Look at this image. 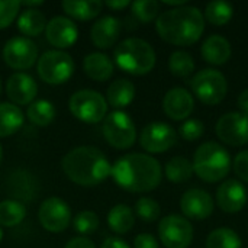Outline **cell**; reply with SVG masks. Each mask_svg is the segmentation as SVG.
Masks as SVG:
<instances>
[{
    "mask_svg": "<svg viewBox=\"0 0 248 248\" xmlns=\"http://www.w3.org/2000/svg\"><path fill=\"white\" fill-rule=\"evenodd\" d=\"M110 176L124 190L147 193L158 187L163 179V170L154 157L141 153H131L115 161Z\"/></svg>",
    "mask_w": 248,
    "mask_h": 248,
    "instance_id": "cell-1",
    "label": "cell"
},
{
    "mask_svg": "<svg viewBox=\"0 0 248 248\" xmlns=\"http://www.w3.org/2000/svg\"><path fill=\"white\" fill-rule=\"evenodd\" d=\"M155 29L166 42L177 46H189L203 35L205 17L198 7L185 4L160 13Z\"/></svg>",
    "mask_w": 248,
    "mask_h": 248,
    "instance_id": "cell-2",
    "label": "cell"
},
{
    "mask_svg": "<svg viewBox=\"0 0 248 248\" xmlns=\"http://www.w3.org/2000/svg\"><path fill=\"white\" fill-rule=\"evenodd\" d=\"M61 167L68 180L83 187L100 185L112 171L106 155L92 145H81L68 151L62 157Z\"/></svg>",
    "mask_w": 248,
    "mask_h": 248,
    "instance_id": "cell-3",
    "label": "cell"
},
{
    "mask_svg": "<svg viewBox=\"0 0 248 248\" xmlns=\"http://www.w3.org/2000/svg\"><path fill=\"white\" fill-rule=\"evenodd\" d=\"M116 65L132 76H145L155 65L154 48L141 38H126L121 41L113 52Z\"/></svg>",
    "mask_w": 248,
    "mask_h": 248,
    "instance_id": "cell-4",
    "label": "cell"
},
{
    "mask_svg": "<svg viewBox=\"0 0 248 248\" xmlns=\"http://www.w3.org/2000/svg\"><path fill=\"white\" fill-rule=\"evenodd\" d=\"M193 173L206 183H215L227 177L231 170V157L218 142H203L193 155Z\"/></svg>",
    "mask_w": 248,
    "mask_h": 248,
    "instance_id": "cell-5",
    "label": "cell"
},
{
    "mask_svg": "<svg viewBox=\"0 0 248 248\" xmlns=\"http://www.w3.org/2000/svg\"><path fill=\"white\" fill-rule=\"evenodd\" d=\"M73 116L86 124H99L108 115V102L103 94L92 89L77 90L68 100Z\"/></svg>",
    "mask_w": 248,
    "mask_h": 248,
    "instance_id": "cell-6",
    "label": "cell"
},
{
    "mask_svg": "<svg viewBox=\"0 0 248 248\" xmlns=\"http://www.w3.org/2000/svg\"><path fill=\"white\" fill-rule=\"evenodd\" d=\"M74 61L70 54L60 49H49L44 52L36 62L38 76L46 84H64L74 73Z\"/></svg>",
    "mask_w": 248,
    "mask_h": 248,
    "instance_id": "cell-7",
    "label": "cell"
},
{
    "mask_svg": "<svg viewBox=\"0 0 248 248\" xmlns=\"http://www.w3.org/2000/svg\"><path fill=\"white\" fill-rule=\"evenodd\" d=\"M195 96L208 106L219 105L228 92V83L225 76L214 68H205L196 73L189 81Z\"/></svg>",
    "mask_w": 248,
    "mask_h": 248,
    "instance_id": "cell-8",
    "label": "cell"
},
{
    "mask_svg": "<svg viewBox=\"0 0 248 248\" xmlns=\"http://www.w3.org/2000/svg\"><path fill=\"white\" fill-rule=\"evenodd\" d=\"M102 132L108 144L118 150H128L137 141V128L131 116L122 110H113L103 119Z\"/></svg>",
    "mask_w": 248,
    "mask_h": 248,
    "instance_id": "cell-9",
    "label": "cell"
},
{
    "mask_svg": "<svg viewBox=\"0 0 248 248\" xmlns=\"http://www.w3.org/2000/svg\"><path fill=\"white\" fill-rule=\"evenodd\" d=\"M158 237L166 248H187L193 241V227L185 217L169 215L158 224Z\"/></svg>",
    "mask_w": 248,
    "mask_h": 248,
    "instance_id": "cell-10",
    "label": "cell"
},
{
    "mask_svg": "<svg viewBox=\"0 0 248 248\" xmlns=\"http://www.w3.org/2000/svg\"><path fill=\"white\" fill-rule=\"evenodd\" d=\"M38 58L36 44L26 36H13L3 46V60L13 70H28Z\"/></svg>",
    "mask_w": 248,
    "mask_h": 248,
    "instance_id": "cell-11",
    "label": "cell"
},
{
    "mask_svg": "<svg viewBox=\"0 0 248 248\" xmlns=\"http://www.w3.org/2000/svg\"><path fill=\"white\" fill-rule=\"evenodd\" d=\"M38 219L44 230L52 234H60L70 227L71 209L62 199L51 196L41 203L38 211Z\"/></svg>",
    "mask_w": 248,
    "mask_h": 248,
    "instance_id": "cell-12",
    "label": "cell"
},
{
    "mask_svg": "<svg viewBox=\"0 0 248 248\" xmlns=\"http://www.w3.org/2000/svg\"><path fill=\"white\" fill-rule=\"evenodd\" d=\"M177 142V134L173 126L164 122H151L140 134L141 147L150 154H161Z\"/></svg>",
    "mask_w": 248,
    "mask_h": 248,
    "instance_id": "cell-13",
    "label": "cell"
},
{
    "mask_svg": "<svg viewBox=\"0 0 248 248\" xmlns=\"http://www.w3.org/2000/svg\"><path fill=\"white\" fill-rule=\"evenodd\" d=\"M218 138L231 147H241L248 144V115L241 112H230L217 122Z\"/></svg>",
    "mask_w": 248,
    "mask_h": 248,
    "instance_id": "cell-14",
    "label": "cell"
},
{
    "mask_svg": "<svg viewBox=\"0 0 248 248\" xmlns=\"http://www.w3.org/2000/svg\"><path fill=\"white\" fill-rule=\"evenodd\" d=\"M45 38L52 46L62 51L76 44L78 38V28L73 19L65 16H55L46 23Z\"/></svg>",
    "mask_w": 248,
    "mask_h": 248,
    "instance_id": "cell-15",
    "label": "cell"
},
{
    "mask_svg": "<svg viewBox=\"0 0 248 248\" xmlns=\"http://www.w3.org/2000/svg\"><path fill=\"white\" fill-rule=\"evenodd\" d=\"M180 209L186 219L203 221L214 212V199L202 189H190L183 193L180 199Z\"/></svg>",
    "mask_w": 248,
    "mask_h": 248,
    "instance_id": "cell-16",
    "label": "cell"
},
{
    "mask_svg": "<svg viewBox=\"0 0 248 248\" xmlns=\"http://www.w3.org/2000/svg\"><path fill=\"white\" fill-rule=\"evenodd\" d=\"M6 94L16 106H29L32 102H35V97L38 94V84L32 76L23 71H17L7 78Z\"/></svg>",
    "mask_w": 248,
    "mask_h": 248,
    "instance_id": "cell-17",
    "label": "cell"
},
{
    "mask_svg": "<svg viewBox=\"0 0 248 248\" xmlns=\"http://www.w3.org/2000/svg\"><path fill=\"white\" fill-rule=\"evenodd\" d=\"M164 113L173 121H183L189 118L195 109V100L190 92L183 87L170 89L163 99Z\"/></svg>",
    "mask_w": 248,
    "mask_h": 248,
    "instance_id": "cell-18",
    "label": "cell"
},
{
    "mask_svg": "<svg viewBox=\"0 0 248 248\" xmlns=\"http://www.w3.org/2000/svg\"><path fill=\"white\" fill-rule=\"evenodd\" d=\"M247 190L241 182L230 179L217 190V203L227 214L240 212L247 203Z\"/></svg>",
    "mask_w": 248,
    "mask_h": 248,
    "instance_id": "cell-19",
    "label": "cell"
},
{
    "mask_svg": "<svg viewBox=\"0 0 248 248\" xmlns=\"http://www.w3.org/2000/svg\"><path fill=\"white\" fill-rule=\"evenodd\" d=\"M119 35L121 20L115 16H103L97 19L90 28V39L100 49H108L113 46Z\"/></svg>",
    "mask_w": 248,
    "mask_h": 248,
    "instance_id": "cell-20",
    "label": "cell"
},
{
    "mask_svg": "<svg viewBox=\"0 0 248 248\" xmlns=\"http://www.w3.org/2000/svg\"><path fill=\"white\" fill-rule=\"evenodd\" d=\"M231 44L227 38L221 35L208 36L201 48L203 60L214 65H222L231 58Z\"/></svg>",
    "mask_w": 248,
    "mask_h": 248,
    "instance_id": "cell-21",
    "label": "cell"
},
{
    "mask_svg": "<svg viewBox=\"0 0 248 248\" xmlns=\"http://www.w3.org/2000/svg\"><path fill=\"white\" fill-rule=\"evenodd\" d=\"M83 68L87 77L94 81H106L113 76L115 64L103 52H90L83 60Z\"/></svg>",
    "mask_w": 248,
    "mask_h": 248,
    "instance_id": "cell-22",
    "label": "cell"
},
{
    "mask_svg": "<svg viewBox=\"0 0 248 248\" xmlns=\"http://www.w3.org/2000/svg\"><path fill=\"white\" fill-rule=\"evenodd\" d=\"M135 97V86L126 78H118L112 81L106 90V102L112 108L124 109L132 103Z\"/></svg>",
    "mask_w": 248,
    "mask_h": 248,
    "instance_id": "cell-23",
    "label": "cell"
},
{
    "mask_svg": "<svg viewBox=\"0 0 248 248\" xmlns=\"http://www.w3.org/2000/svg\"><path fill=\"white\" fill-rule=\"evenodd\" d=\"M23 121L25 116L19 106L9 102L0 103V138L16 134L22 128Z\"/></svg>",
    "mask_w": 248,
    "mask_h": 248,
    "instance_id": "cell-24",
    "label": "cell"
},
{
    "mask_svg": "<svg viewBox=\"0 0 248 248\" xmlns=\"http://www.w3.org/2000/svg\"><path fill=\"white\" fill-rule=\"evenodd\" d=\"M46 23L45 15L38 9H25L17 16V29L26 38L38 36L45 32Z\"/></svg>",
    "mask_w": 248,
    "mask_h": 248,
    "instance_id": "cell-25",
    "label": "cell"
},
{
    "mask_svg": "<svg viewBox=\"0 0 248 248\" xmlns=\"http://www.w3.org/2000/svg\"><path fill=\"white\" fill-rule=\"evenodd\" d=\"M134 224H135V217L128 205L124 203L115 205L108 214V225L118 235L128 234L134 228Z\"/></svg>",
    "mask_w": 248,
    "mask_h": 248,
    "instance_id": "cell-26",
    "label": "cell"
},
{
    "mask_svg": "<svg viewBox=\"0 0 248 248\" xmlns=\"http://www.w3.org/2000/svg\"><path fill=\"white\" fill-rule=\"evenodd\" d=\"M62 10L73 19L77 20H90L96 17L103 7V3L99 0H84V1H74L65 0L62 1Z\"/></svg>",
    "mask_w": 248,
    "mask_h": 248,
    "instance_id": "cell-27",
    "label": "cell"
},
{
    "mask_svg": "<svg viewBox=\"0 0 248 248\" xmlns=\"http://www.w3.org/2000/svg\"><path fill=\"white\" fill-rule=\"evenodd\" d=\"M55 115H57V110H55L54 103L46 99H39V100L32 102L26 110V116L31 121V124L39 128L48 126L55 119Z\"/></svg>",
    "mask_w": 248,
    "mask_h": 248,
    "instance_id": "cell-28",
    "label": "cell"
},
{
    "mask_svg": "<svg viewBox=\"0 0 248 248\" xmlns=\"http://www.w3.org/2000/svg\"><path fill=\"white\" fill-rule=\"evenodd\" d=\"M166 177L173 183H185L193 174L192 161L186 157H173L164 167Z\"/></svg>",
    "mask_w": 248,
    "mask_h": 248,
    "instance_id": "cell-29",
    "label": "cell"
},
{
    "mask_svg": "<svg viewBox=\"0 0 248 248\" xmlns=\"http://www.w3.org/2000/svg\"><path fill=\"white\" fill-rule=\"evenodd\" d=\"M26 217V209L19 201L7 199L0 202V225L1 227H16Z\"/></svg>",
    "mask_w": 248,
    "mask_h": 248,
    "instance_id": "cell-30",
    "label": "cell"
},
{
    "mask_svg": "<svg viewBox=\"0 0 248 248\" xmlns=\"http://www.w3.org/2000/svg\"><path fill=\"white\" fill-rule=\"evenodd\" d=\"M206 248H241V238L234 230L222 227L209 234Z\"/></svg>",
    "mask_w": 248,
    "mask_h": 248,
    "instance_id": "cell-31",
    "label": "cell"
},
{
    "mask_svg": "<svg viewBox=\"0 0 248 248\" xmlns=\"http://www.w3.org/2000/svg\"><path fill=\"white\" fill-rule=\"evenodd\" d=\"M234 15V7L228 1H211L205 9V17L215 26L227 25Z\"/></svg>",
    "mask_w": 248,
    "mask_h": 248,
    "instance_id": "cell-32",
    "label": "cell"
},
{
    "mask_svg": "<svg viewBox=\"0 0 248 248\" xmlns=\"http://www.w3.org/2000/svg\"><path fill=\"white\" fill-rule=\"evenodd\" d=\"M169 70L176 77H189L195 70L193 57L186 51H174L169 58Z\"/></svg>",
    "mask_w": 248,
    "mask_h": 248,
    "instance_id": "cell-33",
    "label": "cell"
},
{
    "mask_svg": "<svg viewBox=\"0 0 248 248\" xmlns=\"http://www.w3.org/2000/svg\"><path fill=\"white\" fill-rule=\"evenodd\" d=\"M131 9H132L134 16L142 23L153 22L154 19H157L160 16V3L155 0L134 1V3H131Z\"/></svg>",
    "mask_w": 248,
    "mask_h": 248,
    "instance_id": "cell-34",
    "label": "cell"
},
{
    "mask_svg": "<svg viewBox=\"0 0 248 248\" xmlns=\"http://www.w3.org/2000/svg\"><path fill=\"white\" fill-rule=\"evenodd\" d=\"M99 224H100L99 217L92 211L78 212L76 215V218L73 219V227H74L76 232H78L81 237L93 234L99 228Z\"/></svg>",
    "mask_w": 248,
    "mask_h": 248,
    "instance_id": "cell-35",
    "label": "cell"
},
{
    "mask_svg": "<svg viewBox=\"0 0 248 248\" xmlns=\"http://www.w3.org/2000/svg\"><path fill=\"white\" fill-rule=\"evenodd\" d=\"M135 212L144 222H154L161 215V208L158 202L151 198H141L135 203Z\"/></svg>",
    "mask_w": 248,
    "mask_h": 248,
    "instance_id": "cell-36",
    "label": "cell"
},
{
    "mask_svg": "<svg viewBox=\"0 0 248 248\" xmlns=\"http://www.w3.org/2000/svg\"><path fill=\"white\" fill-rule=\"evenodd\" d=\"M20 6V1L16 0L0 1V29H4L12 25V22L19 15Z\"/></svg>",
    "mask_w": 248,
    "mask_h": 248,
    "instance_id": "cell-37",
    "label": "cell"
},
{
    "mask_svg": "<svg viewBox=\"0 0 248 248\" xmlns=\"http://www.w3.org/2000/svg\"><path fill=\"white\" fill-rule=\"evenodd\" d=\"M205 125L199 119H187L180 126V135L185 141H196L203 135Z\"/></svg>",
    "mask_w": 248,
    "mask_h": 248,
    "instance_id": "cell-38",
    "label": "cell"
},
{
    "mask_svg": "<svg viewBox=\"0 0 248 248\" xmlns=\"http://www.w3.org/2000/svg\"><path fill=\"white\" fill-rule=\"evenodd\" d=\"M234 173L238 176L240 180L248 183V150L241 151L235 155L234 163H232Z\"/></svg>",
    "mask_w": 248,
    "mask_h": 248,
    "instance_id": "cell-39",
    "label": "cell"
},
{
    "mask_svg": "<svg viewBox=\"0 0 248 248\" xmlns=\"http://www.w3.org/2000/svg\"><path fill=\"white\" fill-rule=\"evenodd\" d=\"M134 248H160V246L151 234H140L134 240Z\"/></svg>",
    "mask_w": 248,
    "mask_h": 248,
    "instance_id": "cell-40",
    "label": "cell"
},
{
    "mask_svg": "<svg viewBox=\"0 0 248 248\" xmlns=\"http://www.w3.org/2000/svg\"><path fill=\"white\" fill-rule=\"evenodd\" d=\"M64 248H96L92 240L86 238V237H76L73 240H70Z\"/></svg>",
    "mask_w": 248,
    "mask_h": 248,
    "instance_id": "cell-41",
    "label": "cell"
},
{
    "mask_svg": "<svg viewBox=\"0 0 248 248\" xmlns=\"http://www.w3.org/2000/svg\"><path fill=\"white\" fill-rule=\"evenodd\" d=\"M100 248H129V246L126 244V241L116 238V237H109L103 241L102 247Z\"/></svg>",
    "mask_w": 248,
    "mask_h": 248,
    "instance_id": "cell-42",
    "label": "cell"
},
{
    "mask_svg": "<svg viewBox=\"0 0 248 248\" xmlns=\"http://www.w3.org/2000/svg\"><path fill=\"white\" fill-rule=\"evenodd\" d=\"M103 6L113 9V10H122L128 6H131V1L129 0H109V1H105Z\"/></svg>",
    "mask_w": 248,
    "mask_h": 248,
    "instance_id": "cell-43",
    "label": "cell"
},
{
    "mask_svg": "<svg viewBox=\"0 0 248 248\" xmlns=\"http://www.w3.org/2000/svg\"><path fill=\"white\" fill-rule=\"evenodd\" d=\"M237 105L241 110V113L248 115V89L243 90L238 96V100H237Z\"/></svg>",
    "mask_w": 248,
    "mask_h": 248,
    "instance_id": "cell-44",
    "label": "cell"
},
{
    "mask_svg": "<svg viewBox=\"0 0 248 248\" xmlns=\"http://www.w3.org/2000/svg\"><path fill=\"white\" fill-rule=\"evenodd\" d=\"M1 158H3V148H1V145H0V163H1Z\"/></svg>",
    "mask_w": 248,
    "mask_h": 248,
    "instance_id": "cell-45",
    "label": "cell"
},
{
    "mask_svg": "<svg viewBox=\"0 0 248 248\" xmlns=\"http://www.w3.org/2000/svg\"><path fill=\"white\" fill-rule=\"evenodd\" d=\"M1 240H3V230L0 228V243H1Z\"/></svg>",
    "mask_w": 248,
    "mask_h": 248,
    "instance_id": "cell-46",
    "label": "cell"
},
{
    "mask_svg": "<svg viewBox=\"0 0 248 248\" xmlns=\"http://www.w3.org/2000/svg\"><path fill=\"white\" fill-rule=\"evenodd\" d=\"M0 93H1V80H0Z\"/></svg>",
    "mask_w": 248,
    "mask_h": 248,
    "instance_id": "cell-47",
    "label": "cell"
}]
</instances>
